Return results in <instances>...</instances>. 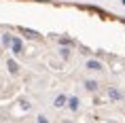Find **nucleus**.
<instances>
[{"label":"nucleus","mask_w":125,"mask_h":123,"mask_svg":"<svg viewBox=\"0 0 125 123\" xmlns=\"http://www.w3.org/2000/svg\"><path fill=\"white\" fill-rule=\"evenodd\" d=\"M64 102H66V98H64V96H59L57 100H55V106H64Z\"/></svg>","instance_id":"nucleus-1"},{"label":"nucleus","mask_w":125,"mask_h":123,"mask_svg":"<svg viewBox=\"0 0 125 123\" xmlns=\"http://www.w3.org/2000/svg\"><path fill=\"white\" fill-rule=\"evenodd\" d=\"M89 68H91V70H98L100 64H95V62H89Z\"/></svg>","instance_id":"nucleus-2"},{"label":"nucleus","mask_w":125,"mask_h":123,"mask_svg":"<svg viewBox=\"0 0 125 123\" xmlns=\"http://www.w3.org/2000/svg\"><path fill=\"white\" fill-rule=\"evenodd\" d=\"M79 106V100H70V108H76Z\"/></svg>","instance_id":"nucleus-4"},{"label":"nucleus","mask_w":125,"mask_h":123,"mask_svg":"<svg viewBox=\"0 0 125 123\" xmlns=\"http://www.w3.org/2000/svg\"><path fill=\"white\" fill-rule=\"evenodd\" d=\"M95 87H98V85L93 83V81H89V83H87V89H95Z\"/></svg>","instance_id":"nucleus-3"}]
</instances>
